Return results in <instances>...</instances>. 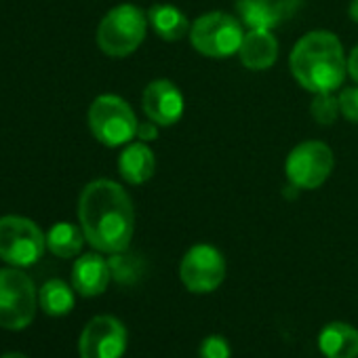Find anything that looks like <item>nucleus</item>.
<instances>
[{
    "label": "nucleus",
    "mask_w": 358,
    "mask_h": 358,
    "mask_svg": "<svg viewBox=\"0 0 358 358\" xmlns=\"http://www.w3.org/2000/svg\"><path fill=\"white\" fill-rule=\"evenodd\" d=\"M78 220L85 238L99 253H124L135 232L131 196L110 179L87 184L78 201Z\"/></svg>",
    "instance_id": "obj_1"
},
{
    "label": "nucleus",
    "mask_w": 358,
    "mask_h": 358,
    "mask_svg": "<svg viewBox=\"0 0 358 358\" xmlns=\"http://www.w3.org/2000/svg\"><path fill=\"white\" fill-rule=\"evenodd\" d=\"M289 66L299 87L314 95L335 93L348 74L343 47L339 38L327 30H314L301 36L291 51Z\"/></svg>",
    "instance_id": "obj_2"
},
{
    "label": "nucleus",
    "mask_w": 358,
    "mask_h": 358,
    "mask_svg": "<svg viewBox=\"0 0 358 358\" xmlns=\"http://www.w3.org/2000/svg\"><path fill=\"white\" fill-rule=\"evenodd\" d=\"M148 26V13H143L139 7L118 5L99 22L97 45L110 57H127L139 49Z\"/></svg>",
    "instance_id": "obj_3"
},
{
    "label": "nucleus",
    "mask_w": 358,
    "mask_h": 358,
    "mask_svg": "<svg viewBox=\"0 0 358 358\" xmlns=\"http://www.w3.org/2000/svg\"><path fill=\"white\" fill-rule=\"evenodd\" d=\"M243 38H245L243 24L234 15L222 11H211L201 15L190 28L192 47L201 55L213 59H226L236 55Z\"/></svg>",
    "instance_id": "obj_4"
},
{
    "label": "nucleus",
    "mask_w": 358,
    "mask_h": 358,
    "mask_svg": "<svg viewBox=\"0 0 358 358\" xmlns=\"http://www.w3.org/2000/svg\"><path fill=\"white\" fill-rule=\"evenodd\" d=\"M36 287L20 268L0 270V327L9 331L26 329L36 316Z\"/></svg>",
    "instance_id": "obj_5"
},
{
    "label": "nucleus",
    "mask_w": 358,
    "mask_h": 358,
    "mask_svg": "<svg viewBox=\"0 0 358 358\" xmlns=\"http://www.w3.org/2000/svg\"><path fill=\"white\" fill-rule=\"evenodd\" d=\"M137 124L133 108L118 95H99L89 108V129L108 148L129 143L137 135Z\"/></svg>",
    "instance_id": "obj_6"
},
{
    "label": "nucleus",
    "mask_w": 358,
    "mask_h": 358,
    "mask_svg": "<svg viewBox=\"0 0 358 358\" xmlns=\"http://www.w3.org/2000/svg\"><path fill=\"white\" fill-rule=\"evenodd\" d=\"M47 249V236L28 217H0V259L13 268L34 266Z\"/></svg>",
    "instance_id": "obj_7"
},
{
    "label": "nucleus",
    "mask_w": 358,
    "mask_h": 358,
    "mask_svg": "<svg viewBox=\"0 0 358 358\" xmlns=\"http://www.w3.org/2000/svg\"><path fill=\"white\" fill-rule=\"evenodd\" d=\"M335 166V156L331 148L322 141H301L291 150L285 162V173L289 184L299 190L320 188Z\"/></svg>",
    "instance_id": "obj_8"
},
{
    "label": "nucleus",
    "mask_w": 358,
    "mask_h": 358,
    "mask_svg": "<svg viewBox=\"0 0 358 358\" xmlns=\"http://www.w3.org/2000/svg\"><path fill=\"white\" fill-rule=\"evenodd\" d=\"M179 278L192 293H211L226 278V259L213 245H194L179 266Z\"/></svg>",
    "instance_id": "obj_9"
},
{
    "label": "nucleus",
    "mask_w": 358,
    "mask_h": 358,
    "mask_svg": "<svg viewBox=\"0 0 358 358\" xmlns=\"http://www.w3.org/2000/svg\"><path fill=\"white\" fill-rule=\"evenodd\" d=\"M127 350V329L114 316H95L80 333V358H122Z\"/></svg>",
    "instance_id": "obj_10"
},
{
    "label": "nucleus",
    "mask_w": 358,
    "mask_h": 358,
    "mask_svg": "<svg viewBox=\"0 0 358 358\" xmlns=\"http://www.w3.org/2000/svg\"><path fill=\"white\" fill-rule=\"evenodd\" d=\"M141 106L148 116V120L156 122L158 127H171L179 122V118L184 116L186 101L184 93L179 91V87L166 78L152 80L141 95Z\"/></svg>",
    "instance_id": "obj_11"
},
{
    "label": "nucleus",
    "mask_w": 358,
    "mask_h": 358,
    "mask_svg": "<svg viewBox=\"0 0 358 358\" xmlns=\"http://www.w3.org/2000/svg\"><path fill=\"white\" fill-rule=\"evenodd\" d=\"M301 0H236V11L249 30H274L287 24Z\"/></svg>",
    "instance_id": "obj_12"
},
{
    "label": "nucleus",
    "mask_w": 358,
    "mask_h": 358,
    "mask_svg": "<svg viewBox=\"0 0 358 358\" xmlns=\"http://www.w3.org/2000/svg\"><path fill=\"white\" fill-rule=\"evenodd\" d=\"M112 278L110 262H106L99 253H85L76 259L72 268V287L83 297L101 295Z\"/></svg>",
    "instance_id": "obj_13"
},
{
    "label": "nucleus",
    "mask_w": 358,
    "mask_h": 358,
    "mask_svg": "<svg viewBox=\"0 0 358 358\" xmlns=\"http://www.w3.org/2000/svg\"><path fill=\"white\" fill-rule=\"evenodd\" d=\"M238 57L247 70L264 72L278 59V41L272 30H249L241 43Z\"/></svg>",
    "instance_id": "obj_14"
},
{
    "label": "nucleus",
    "mask_w": 358,
    "mask_h": 358,
    "mask_svg": "<svg viewBox=\"0 0 358 358\" xmlns=\"http://www.w3.org/2000/svg\"><path fill=\"white\" fill-rule=\"evenodd\" d=\"M148 24L154 30V34L166 43H177L190 36V28H192L188 15L182 9L166 3H158L148 9Z\"/></svg>",
    "instance_id": "obj_15"
},
{
    "label": "nucleus",
    "mask_w": 358,
    "mask_h": 358,
    "mask_svg": "<svg viewBox=\"0 0 358 358\" xmlns=\"http://www.w3.org/2000/svg\"><path fill=\"white\" fill-rule=\"evenodd\" d=\"M154 171H156V158L145 141L129 143L122 150L118 158V173L122 175L127 184L141 186L154 175Z\"/></svg>",
    "instance_id": "obj_16"
},
{
    "label": "nucleus",
    "mask_w": 358,
    "mask_h": 358,
    "mask_svg": "<svg viewBox=\"0 0 358 358\" xmlns=\"http://www.w3.org/2000/svg\"><path fill=\"white\" fill-rule=\"evenodd\" d=\"M318 350L327 358H358V329L348 322H329L318 335Z\"/></svg>",
    "instance_id": "obj_17"
},
{
    "label": "nucleus",
    "mask_w": 358,
    "mask_h": 358,
    "mask_svg": "<svg viewBox=\"0 0 358 358\" xmlns=\"http://www.w3.org/2000/svg\"><path fill=\"white\" fill-rule=\"evenodd\" d=\"M38 306L47 316L62 318L74 310V287L59 278L47 280L38 291Z\"/></svg>",
    "instance_id": "obj_18"
},
{
    "label": "nucleus",
    "mask_w": 358,
    "mask_h": 358,
    "mask_svg": "<svg viewBox=\"0 0 358 358\" xmlns=\"http://www.w3.org/2000/svg\"><path fill=\"white\" fill-rule=\"evenodd\" d=\"M85 232L83 228L78 230L74 224H55L49 232H47V249L57 255V257H64V259H70V257H76L80 251H83V245H85Z\"/></svg>",
    "instance_id": "obj_19"
},
{
    "label": "nucleus",
    "mask_w": 358,
    "mask_h": 358,
    "mask_svg": "<svg viewBox=\"0 0 358 358\" xmlns=\"http://www.w3.org/2000/svg\"><path fill=\"white\" fill-rule=\"evenodd\" d=\"M310 112H312V118L318 124H333L335 118H337V114H341V110H339V97H335L333 93H318L312 99Z\"/></svg>",
    "instance_id": "obj_20"
},
{
    "label": "nucleus",
    "mask_w": 358,
    "mask_h": 358,
    "mask_svg": "<svg viewBox=\"0 0 358 358\" xmlns=\"http://www.w3.org/2000/svg\"><path fill=\"white\" fill-rule=\"evenodd\" d=\"M199 358H232V350L226 337L209 335L203 339L199 348Z\"/></svg>",
    "instance_id": "obj_21"
},
{
    "label": "nucleus",
    "mask_w": 358,
    "mask_h": 358,
    "mask_svg": "<svg viewBox=\"0 0 358 358\" xmlns=\"http://www.w3.org/2000/svg\"><path fill=\"white\" fill-rule=\"evenodd\" d=\"M341 116L354 124H358V87H345L339 95Z\"/></svg>",
    "instance_id": "obj_22"
},
{
    "label": "nucleus",
    "mask_w": 358,
    "mask_h": 358,
    "mask_svg": "<svg viewBox=\"0 0 358 358\" xmlns=\"http://www.w3.org/2000/svg\"><path fill=\"white\" fill-rule=\"evenodd\" d=\"M156 127H158V124L152 122V120L139 122V124H137V135H135V137H139L141 141H152V139L158 137V129H156Z\"/></svg>",
    "instance_id": "obj_23"
},
{
    "label": "nucleus",
    "mask_w": 358,
    "mask_h": 358,
    "mask_svg": "<svg viewBox=\"0 0 358 358\" xmlns=\"http://www.w3.org/2000/svg\"><path fill=\"white\" fill-rule=\"evenodd\" d=\"M348 74L356 80V85H358V45L352 49V53H350V57H348Z\"/></svg>",
    "instance_id": "obj_24"
},
{
    "label": "nucleus",
    "mask_w": 358,
    "mask_h": 358,
    "mask_svg": "<svg viewBox=\"0 0 358 358\" xmlns=\"http://www.w3.org/2000/svg\"><path fill=\"white\" fill-rule=\"evenodd\" d=\"M348 13H350V20L358 24V0H352V3H350V9H348Z\"/></svg>",
    "instance_id": "obj_25"
},
{
    "label": "nucleus",
    "mask_w": 358,
    "mask_h": 358,
    "mask_svg": "<svg viewBox=\"0 0 358 358\" xmlns=\"http://www.w3.org/2000/svg\"><path fill=\"white\" fill-rule=\"evenodd\" d=\"M0 358H28L26 354H22V352H9V354H3Z\"/></svg>",
    "instance_id": "obj_26"
}]
</instances>
